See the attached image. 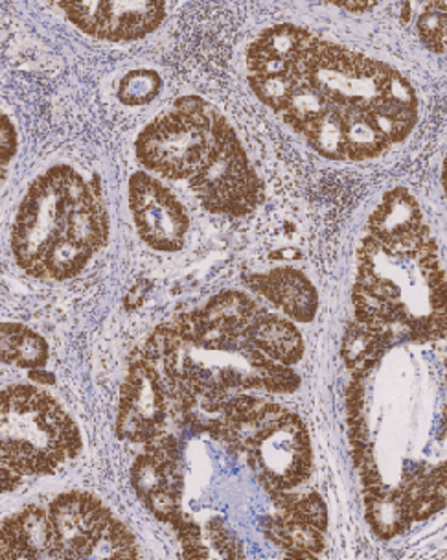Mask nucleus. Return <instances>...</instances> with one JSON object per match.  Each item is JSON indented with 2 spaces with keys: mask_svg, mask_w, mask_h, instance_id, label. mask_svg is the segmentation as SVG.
<instances>
[{
  "mask_svg": "<svg viewBox=\"0 0 447 560\" xmlns=\"http://www.w3.org/2000/svg\"><path fill=\"white\" fill-rule=\"evenodd\" d=\"M80 452L82 433L56 398L35 385L0 389V492L56 472Z\"/></svg>",
  "mask_w": 447,
  "mask_h": 560,
  "instance_id": "f257e3e1",
  "label": "nucleus"
},
{
  "mask_svg": "<svg viewBox=\"0 0 447 560\" xmlns=\"http://www.w3.org/2000/svg\"><path fill=\"white\" fill-rule=\"evenodd\" d=\"M215 113L198 96L177 100L140 131L134 142L140 164L166 179H190L209 155Z\"/></svg>",
  "mask_w": 447,
  "mask_h": 560,
  "instance_id": "f03ea898",
  "label": "nucleus"
},
{
  "mask_svg": "<svg viewBox=\"0 0 447 560\" xmlns=\"http://www.w3.org/2000/svg\"><path fill=\"white\" fill-rule=\"evenodd\" d=\"M89 187L82 175L67 164L48 168L30 185L12 229V252L19 268L37 277L48 247L63 233L72 205Z\"/></svg>",
  "mask_w": 447,
  "mask_h": 560,
  "instance_id": "7ed1b4c3",
  "label": "nucleus"
},
{
  "mask_svg": "<svg viewBox=\"0 0 447 560\" xmlns=\"http://www.w3.org/2000/svg\"><path fill=\"white\" fill-rule=\"evenodd\" d=\"M392 70L384 61L366 58L317 35L296 58L290 72L298 82L314 85L330 105L368 112L384 93Z\"/></svg>",
  "mask_w": 447,
  "mask_h": 560,
  "instance_id": "20e7f679",
  "label": "nucleus"
},
{
  "mask_svg": "<svg viewBox=\"0 0 447 560\" xmlns=\"http://www.w3.org/2000/svg\"><path fill=\"white\" fill-rule=\"evenodd\" d=\"M190 188L199 203L214 214L247 217L258 205L260 182L238 135L220 113L212 122L209 155L190 177Z\"/></svg>",
  "mask_w": 447,
  "mask_h": 560,
  "instance_id": "39448f33",
  "label": "nucleus"
},
{
  "mask_svg": "<svg viewBox=\"0 0 447 560\" xmlns=\"http://www.w3.org/2000/svg\"><path fill=\"white\" fill-rule=\"evenodd\" d=\"M244 452L269 492L295 489L311 476L308 428L287 409L268 427L250 433Z\"/></svg>",
  "mask_w": 447,
  "mask_h": 560,
  "instance_id": "423d86ee",
  "label": "nucleus"
},
{
  "mask_svg": "<svg viewBox=\"0 0 447 560\" xmlns=\"http://www.w3.org/2000/svg\"><path fill=\"white\" fill-rule=\"evenodd\" d=\"M168 413L169 395L163 373L139 354L120 387L117 435L128 443H150L163 435Z\"/></svg>",
  "mask_w": 447,
  "mask_h": 560,
  "instance_id": "0eeeda50",
  "label": "nucleus"
},
{
  "mask_svg": "<svg viewBox=\"0 0 447 560\" xmlns=\"http://www.w3.org/2000/svg\"><path fill=\"white\" fill-rule=\"evenodd\" d=\"M129 209L142 242L161 253L185 247L190 217L185 205L157 177L137 172L129 179Z\"/></svg>",
  "mask_w": 447,
  "mask_h": 560,
  "instance_id": "6e6552de",
  "label": "nucleus"
},
{
  "mask_svg": "<svg viewBox=\"0 0 447 560\" xmlns=\"http://www.w3.org/2000/svg\"><path fill=\"white\" fill-rule=\"evenodd\" d=\"M59 10L83 34L113 43L142 39L166 18L163 2H61Z\"/></svg>",
  "mask_w": 447,
  "mask_h": 560,
  "instance_id": "1a4fd4ad",
  "label": "nucleus"
},
{
  "mask_svg": "<svg viewBox=\"0 0 447 560\" xmlns=\"http://www.w3.org/2000/svg\"><path fill=\"white\" fill-rule=\"evenodd\" d=\"M56 538V559H93V551L115 514L98 498L72 490L48 505Z\"/></svg>",
  "mask_w": 447,
  "mask_h": 560,
  "instance_id": "9d476101",
  "label": "nucleus"
},
{
  "mask_svg": "<svg viewBox=\"0 0 447 560\" xmlns=\"http://www.w3.org/2000/svg\"><path fill=\"white\" fill-rule=\"evenodd\" d=\"M249 287L296 323L314 322L319 310V293L301 269L282 266L252 275Z\"/></svg>",
  "mask_w": 447,
  "mask_h": 560,
  "instance_id": "9b49d317",
  "label": "nucleus"
},
{
  "mask_svg": "<svg viewBox=\"0 0 447 560\" xmlns=\"http://www.w3.org/2000/svg\"><path fill=\"white\" fill-rule=\"evenodd\" d=\"M315 37L314 32L295 24H279L263 30L247 52L249 77L287 72Z\"/></svg>",
  "mask_w": 447,
  "mask_h": 560,
  "instance_id": "f8f14e48",
  "label": "nucleus"
},
{
  "mask_svg": "<svg viewBox=\"0 0 447 560\" xmlns=\"http://www.w3.org/2000/svg\"><path fill=\"white\" fill-rule=\"evenodd\" d=\"M422 222V209L413 194L407 188H392L368 218V236L390 249L425 229Z\"/></svg>",
  "mask_w": 447,
  "mask_h": 560,
  "instance_id": "ddd939ff",
  "label": "nucleus"
},
{
  "mask_svg": "<svg viewBox=\"0 0 447 560\" xmlns=\"http://www.w3.org/2000/svg\"><path fill=\"white\" fill-rule=\"evenodd\" d=\"M260 312L262 306L247 293L227 290L214 295L203 308L193 310L190 315L198 327L223 338L238 339Z\"/></svg>",
  "mask_w": 447,
  "mask_h": 560,
  "instance_id": "4468645a",
  "label": "nucleus"
},
{
  "mask_svg": "<svg viewBox=\"0 0 447 560\" xmlns=\"http://www.w3.org/2000/svg\"><path fill=\"white\" fill-rule=\"evenodd\" d=\"M244 338L269 360L287 368L303 360V334L295 327V323L277 314H268L266 310L256 315L245 330Z\"/></svg>",
  "mask_w": 447,
  "mask_h": 560,
  "instance_id": "2eb2a0df",
  "label": "nucleus"
},
{
  "mask_svg": "<svg viewBox=\"0 0 447 560\" xmlns=\"http://www.w3.org/2000/svg\"><path fill=\"white\" fill-rule=\"evenodd\" d=\"M0 527L12 542L15 559H56V538L48 509L28 505L4 520Z\"/></svg>",
  "mask_w": 447,
  "mask_h": 560,
  "instance_id": "dca6fc26",
  "label": "nucleus"
},
{
  "mask_svg": "<svg viewBox=\"0 0 447 560\" xmlns=\"http://www.w3.org/2000/svg\"><path fill=\"white\" fill-rule=\"evenodd\" d=\"M392 328H374L363 323H350L341 343V357L354 378L365 380L392 343Z\"/></svg>",
  "mask_w": 447,
  "mask_h": 560,
  "instance_id": "f3484780",
  "label": "nucleus"
},
{
  "mask_svg": "<svg viewBox=\"0 0 447 560\" xmlns=\"http://www.w3.org/2000/svg\"><path fill=\"white\" fill-rule=\"evenodd\" d=\"M0 362L28 371L45 369L48 343L26 325L0 323Z\"/></svg>",
  "mask_w": 447,
  "mask_h": 560,
  "instance_id": "a211bd4d",
  "label": "nucleus"
},
{
  "mask_svg": "<svg viewBox=\"0 0 447 560\" xmlns=\"http://www.w3.org/2000/svg\"><path fill=\"white\" fill-rule=\"evenodd\" d=\"M365 509L372 532L384 540L398 537L413 525L398 489H390L385 483L365 489Z\"/></svg>",
  "mask_w": 447,
  "mask_h": 560,
  "instance_id": "6ab92c4d",
  "label": "nucleus"
},
{
  "mask_svg": "<svg viewBox=\"0 0 447 560\" xmlns=\"http://www.w3.org/2000/svg\"><path fill=\"white\" fill-rule=\"evenodd\" d=\"M343 112L344 152L346 161L363 163L381 155L390 144L378 128L372 124L368 113L361 109H341Z\"/></svg>",
  "mask_w": 447,
  "mask_h": 560,
  "instance_id": "aec40b11",
  "label": "nucleus"
},
{
  "mask_svg": "<svg viewBox=\"0 0 447 560\" xmlns=\"http://www.w3.org/2000/svg\"><path fill=\"white\" fill-rule=\"evenodd\" d=\"M266 535L271 542L284 549L285 553L306 551L319 557L320 551L325 549V533L285 513L269 520Z\"/></svg>",
  "mask_w": 447,
  "mask_h": 560,
  "instance_id": "412c9836",
  "label": "nucleus"
},
{
  "mask_svg": "<svg viewBox=\"0 0 447 560\" xmlns=\"http://www.w3.org/2000/svg\"><path fill=\"white\" fill-rule=\"evenodd\" d=\"M304 137L314 147L315 152L331 161H346L344 152L343 112L331 105L319 120L304 129Z\"/></svg>",
  "mask_w": 447,
  "mask_h": 560,
  "instance_id": "4be33fe9",
  "label": "nucleus"
},
{
  "mask_svg": "<svg viewBox=\"0 0 447 560\" xmlns=\"http://www.w3.org/2000/svg\"><path fill=\"white\" fill-rule=\"evenodd\" d=\"M330 107V102L314 85H309L308 82H298L284 112L280 115L284 117L291 128L303 133L304 129L328 113Z\"/></svg>",
  "mask_w": 447,
  "mask_h": 560,
  "instance_id": "5701e85b",
  "label": "nucleus"
},
{
  "mask_svg": "<svg viewBox=\"0 0 447 560\" xmlns=\"http://www.w3.org/2000/svg\"><path fill=\"white\" fill-rule=\"evenodd\" d=\"M271 497H273L274 503L282 509V513L314 525L322 533L326 532L328 509H326L325 500L317 492L293 494L291 490H274V492H271Z\"/></svg>",
  "mask_w": 447,
  "mask_h": 560,
  "instance_id": "b1692460",
  "label": "nucleus"
},
{
  "mask_svg": "<svg viewBox=\"0 0 447 560\" xmlns=\"http://www.w3.org/2000/svg\"><path fill=\"white\" fill-rule=\"evenodd\" d=\"M163 91V78L155 70H131L118 83V100L123 105L140 107L152 104Z\"/></svg>",
  "mask_w": 447,
  "mask_h": 560,
  "instance_id": "393cba45",
  "label": "nucleus"
},
{
  "mask_svg": "<svg viewBox=\"0 0 447 560\" xmlns=\"http://www.w3.org/2000/svg\"><path fill=\"white\" fill-rule=\"evenodd\" d=\"M249 85L263 104L277 113H282L290 102L291 94L298 85V80L287 70V72H273L262 77H249Z\"/></svg>",
  "mask_w": 447,
  "mask_h": 560,
  "instance_id": "a878e982",
  "label": "nucleus"
},
{
  "mask_svg": "<svg viewBox=\"0 0 447 560\" xmlns=\"http://www.w3.org/2000/svg\"><path fill=\"white\" fill-rule=\"evenodd\" d=\"M419 34L425 47L435 54L446 52V4L431 2L419 18Z\"/></svg>",
  "mask_w": 447,
  "mask_h": 560,
  "instance_id": "bb28decb",
  "label": "nucleus"
},
{
  "mask_svg": "<svg viewBox=\"0 0 447 560\" xmlns=\"http://www.w3.org/2000/svg\"><path fill=\"white\" fill-rule=\"evenodd\" d=\"M258 374L262 378L263 392L287 395V393H295L301 385V376L282 363L271 362L268 368L258 371Z\"/></svg>",
  "mask_w": 447,
  "mask_h": 560,
  "instance_id": "cd10ccee",
  "label": "nucleus"
},
{
  "mask_svg": "<svg viewBox=\"0 0 447 560\" xmlns=\"http://www.w3.org/2000/svg\"><path fill=\"white\" fill-rule=\"evenodd\" d=\"M17 153V129L12 118L0 109V182L7 177L8 166Z\"/></svg>",
  "mask_w": 447,
  "mask_h": 560,
  "instance_id": "c85d7f7f",
  "label": "nucleus"
},
{
  "mask_svg": "<svg viewBox=\"0 0 447 560\" xmlns=\"http://www.w3.org/2000/svg\"><path fill=\"white\" fill-rule=\"evenodd\" d=\"M209 538L212 546L217 549L221 557H228V559H236V557H244L239 551L238 544L234 540L233 535L223 527L221 522L212 520L209 524Z\"/></svg>",
  "mask_w": 447,
  "mask_h": 560,
  "instance_id": "c756f323",
  "label": "nucleus"
},
{
  "mask_svg": "<svg viewBox=\"0 0 447 560\" xmlns=\"http://www.w3.org/2000/svg\"><path fill=\"white\" fill-rule=\"evenodd\" d=\"M145 293H148V288H145L144 282H139V284L129 292L128 298H126V306H128V310L139 308L140 304L144 303Z\"/></svg>",
  "mask_w": 447,
  "mask_h": 560,
  "instance_id": "7c9ffc66",
  "label": "nucleus"
},
{
  "mask_svg": "<svg viewBox=\"0 0 447 560\" xmlns=\"http://www.w3.org/2000/svg\"><path fill=\"white\" fill-rule=\"evenodd\" d=\"M0 559H15L12 542L2 527H0Z\"/></svg>",
  "mask_w": 447,
  "mask_h": 560,
  "instance_id": "2f4dec72",
  "label": "nucleus"
},
{
  "mask_svg": "<svg viewBox=\"0 0 447 560\" xmlns=\"http://www.w3.org/2000/svg\"><path fill=\"white\" fill-rule=\"evenodd\" d=\"M341 8H344V10H349V12H366V10H370V8H374V4H368V2H365V4H341Z\"/></svg>",
  "mask_w": 447,
  "mask_h": 560,
  "instance_id": "473e14b6",
  "label": "nucleus"
},
{
  "mask_svg": "<svg viewBox=\"0 0 447 560\" xmlns=\"http://www.w3.org/2000/svg\"><path fill=\"white\" fill-rule=\"evenodd\" d=\"M277 258H301L298 253L293 252V249H284V252H280L279 255H274Z\"/></svg>",
  "mask_w": 447,
  "mask_h": 560,
  "instance_id": "72a5a7b5",
  "label": "nucleus"
}]
</instances>
